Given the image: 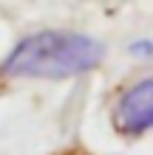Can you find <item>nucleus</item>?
I'll list each match as a JSON object with an SVG mask.
<instances>
[{
    "label": "nucleus",
    "instance_id": "f257e3e1",
    "mask_svg": "<svg viewBox=\"0 0 153 155\" xmlns=\"http://www.w3.org/2000/svg\"><path fill=\"white\" fill-rule=\"evenodd\" d=\"M105 45L79 31H37L23 37L0 62L6 79H68L99 68Z\"/></svg>",
    "mask_w": 153,
    "mask_h": 155
},
{
    "label": "nucleus",
    "instance_id": "f03ea898",
    "mask_svg": "<svg viewBox=\"0 0 153 155\" xmlns=\"http://www.w3.org/2000/svg\"><path fill=\"white\" fill-rule=\"evenodd\" d=\"M111 124L125 138H139L153 130V76L133 82L116 96Z\"/></svg>",
    "mask_w": 153,
    "mask_h": 155
},
{
    "label": "nucleus",
    "instance_id": "7ed1b4c3",
    "mask_svg": "<svg viewBox=\"0 0 153 155\" xmlns=\"http://www.w3.org/2000/svg\"><path fill=\"white\" fill-rule=\"evenodd\" d=\"M130 54H136V57H153V42L150 40L130 42Z\"/></svg>",
    "mask_w": 153,
    "mask_h": 155
},
{
    "label": "nucleus",
    "instance_id": "20e7f679",
    "mask_svg": "<svg viewBox=\"0 0 153 155\" xmlns=\"http://www.w3.org/2000/svg\"><path fill=\"white\" fill-rule=\"evenodd\" d=\"M57 155H85V152H79V150H65V152H57Z\"/></svg>",
    "mask_w": 153,
    "mask_h": 155
}]
</instances>
